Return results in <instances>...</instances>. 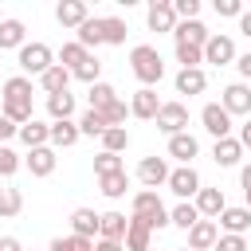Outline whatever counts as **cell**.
<instances>
[{"label": "cell", "mask_w": 251, "mask_h": 251, "mask_svg": "<svg viewBox=\"0 0 251 251\" xmlns=\"http://www.w3.org/2000/svg\"><path fill=\"white\" fill-rule=\"evenodd\" d=\"M110 173H122V157L118 153H98L94 157V176H110Z\"/></svg>", "instance_id": "cell-42"}, {"label": "cell", "mask_w": 251, "mask_h": 251, "mask_svg": "<svg viewBox=\"0 0 251 251\" xmlns=\"http://www.w3.org/2000/svg\"><path fill=\"white\" fill-rule=\"evenodd\" d=\"M126 35H129V27H126V20H122V16H102V43L122 47V43H126Z\"/></svg>", "instance_id": "cell-31"}, {"label": "cell", "mask_w": 251, "mask_h": 251, "mask_svg": "<svg viewBox=\"0 0 251 251\" xmlns=\"http://www.w3.org/2000/svg\"><path fill=\"white\" fill-rule=\"evenodd\" d=\"M176 94H204V86H208V75H204V67H192V71H176Z\"/></svg>", "instance_id": "cell-25"}, {"label": "cell", "mask_w": 251, "mask_h": 251, "mask_svg": "<svg viewBox=\"0 0 251 251\" xmlns=\"http://www.w3.org/2000/svg\"><path fill=\"white\" fill-rule=\"evenodd\" d=\"M200 153V141L184 129V133H176V137H169V157L173 161H180V165H192V157Z\"/></svg>", "instance_id": "cell-20"}, {"label": "cell", "mask_w": 251, "mask_h": 251, "mask_svg": "<svg viewBox=\"0 0 251 251\" xmlns=\"http://www.w3.org/2000/svg\"><path fill=\"white\" fill-rule=\"evenodd\" d=\"M47 251H71V239H63V235H59V239H51V247H47Z\"/></svg>", "instance_id": "cell-53"}, {"label": "cell", "mask_w": 251, "mask_h": 251, "mask_svg": "<svg viewBox=\"0 0 251 251\" xmlns=\"http://www.w3.org/2000/svg\"><path fill=\"white\" fill-rule=\"evenodd\" d=\"M47 114H51V122H75V94L71 90L47 94Z\"/></svg>", "instance_id": "cell-26"}, {"label": "cell", "mask_w": 251, "mask_h": 251, "mask_svg": "<svg viewBox=\"0 0 251 251\" xmlns=\"http://www.w3.org/2000/svg\"><path fill=\"white\" fill-rule=\"evenodd\" d=\"M216 16H235L239 20L243 16V4L239 0H216Z\"/></svg>", "instance_id": "cell-46"}, {"label": "cell", "mask_w": 251, "mask_h": 251, "mask_svg": "<svg viewBox=\"0 0 251 251\" xmlns=\"http://www.w3.org/2000/svg\"><path fill=\"white\" fill-rule=\"evenodd\" d=\"M24 43H27V27H24V20L4 16V20H0V51H20Z\"/></svg>", "instance_id": "cell-16"}, {"label": "cell", "mask_w": 251, "mask_h": 251, "mask_svg": "<svg viewBox=\"0 0 251 251\" xmlns=\"http://www.w3.org/2000/svg\"><path fill=\"white\" fill-rule=\"evenodd\" d=\"M173 39H176V43H192V47H204V43L212 39V31H208L200 20H176V27H173Z\"/></svg>", "instance_id": "cell-17"}, {"label": "cell", "mask_w": 251, "mask_h": 251, "mask_svg": "<svg viewBox=\"0 0 251 251\" xmlns=\"http://www.w3.org/2000/svg\"><path fill=\"white\" fill-rule=\"evenodd\" d=\"M71 239V251H94V239H82V235H67Z\"/></svg>", "instance_id": "cell-49"}, {"label": "cell", "mask_w": 251, "mask_h": 251, "mask_svg": "<svg viewBox=\"0 0 251 251\" xmlns=\"http://www.w3.org/2000/svg\"><path fill=\"white\" fill-rule=\"evenodd\" d=\"M216 227H220L224 235H243V231L251 227V212H247V208H224V212L216 216Z\"/></svg>", "instance_id": "cell-18"}, {"label": "cell", "mask_w": 251, "mask_h": 251, "mask_svg": "<svg viewBox=\"0 0 251 251\" xmlns=\"http://www.w3.org/2000/svg\"><path fill=\"white\" fill-rule=\"evenodd\" d=\"M204 63H212V67H227V63H235V39L212 31V39L204 43Z\"/></svg>", "instance_id": "cell-7"}, {"label": "cell", "mask_w": 251, "mask_h": 251, "mask_svg": "<svg viewBox=\"0 0 251 251\" xmlns=\"http://www.w3.org/2000/svg\"><path fill=\"white\" fill-rule=\"evenodd\" d=\"M16 133H20V126H16V122H8V118L0 114V145H8Z\"/></svg>", "instance_id": "cell-47"}, {"label": "cell", "mask_w": 251, "mask_h": 251, "mask_svg": "<svg viewBox=\"0 0 251 251\" xmlns=\"http://www.w3.org/2000/svg\"><path fill=\"white\" fill-rule=\"evenodd\" d=\"M220 106H224L231 118H239V114L251 118V86H247V82H231V86H224Z\"/></svg>", "instance_id": "cell-8"}, {"label": "cell", "mask_w": 251, "mask_h": 251, "mask_svg": "<svg viewBox=\"0 0 251 251\" xmlns=\"http://www.w3.org/2000/svg\"><path fill=\"white\" fill-rule=\"evenodd\" d=\"M176 20H200V0H173Z\"/></svg>", "instance_id": "cell-44"}, {"label": "cell", "mask_w": 251, "mask_h": 251, "mask_svg": "<svg viewBox=\"0 0 251 251\" xmlns=\"http://www.w3.org/2000/svg\"><path fill=\"white\" fill-rule=\"evenodd\" d=\"M165 184H169V192H173V196H180V200H192V196L204 188V184H200V173H196L192 165L169 169V180H165Z\"/></svg>", "instance_id": "cell-6"}, {"label": "cell", "mask_w": 251, "mask_h": 251, "mask_svg": "<svg viewBox=\"0 0 251 251\" xmlns=\"http://www.w3.org/2000/svg\"><path fill=\"white\" fill-rule=\"evenodd\" d=\"M239 145H243V149H251V118L239 126Z\"/></svg>", "instance_id": "cell-52"}, {"label": "cell", "mask_w": 251, "mask_h": 251, "mask_svg": "<svg viewBox=\"0 0 251 251\" xmlns=\"http://www.w3.org/2000/svg\"><path fill=\"white\" fill-rule=\"evenodd\" d=\"M200 122H204V129L220 141V137H231V114L220 106V102H208L204 110H200Z\"/></svg>", "instance_id": "cell-9"}, {"label": "cell", "mask_w": 251, "mask_h": 251, "mask_svg": "<svg viewBox=\"0 0 251 251\" xmlns=\"http://www.w3.org/2000/svg\"><path fill=\"white\" fill-rule=\"evenodd\" d=\"M126 227H129V220H126V212H102L98 216V239H126Z\"/></svg>", "instance_id": "cell-21"}, {"label": "cell", "mask_w": 251, "mask_h": 251, "mask_svg": "<svg viewBox=\"0 0 251 251\" xmlns=\"http://www.w3.org/2000/svg\"><path fill=\"white\" fill-rule=\"evenodd\" d=\"M78 133H82V137H102V133H106L102 114H98V110H86V114L78 118Z\"/></svg>", "instance_id": "cell-39"}, {"label": "cell", "mask_w": 251, "mask_h": 251, "mask_svg": "<svg viewBox=\"0 0 251 251\" xmlns=\"http://www.w3.org/2000/svg\"><path fill=\"white\" fill-rule=\"evenodd\" d=\"M98 114H102V122H106V129H110V126H126V118H129V106H126L122 98H114V102H110L106 110H98Z\"/></svg>", "instance_id": "cell-40"}, {"label": "cell", "mask_w": 251, "mask_h": 251, "mask_svg": "<svg viewBox=\"0 0 251 251\" xmlns=\"http://www.w3.org/2000/svg\"><path fill=\"white\" fill-rule=\"evenodd\" d=\"M235 71H239V75L251 82V51H247V55H235Z\"/></svg>", "instance_id": "cell-48"}, {"label": "cell", "mask_w": 251, "mask_h": 251, "mask_svg": "<svg viewBox=\"0 0 251 251\" xmlns=\"http://www.w3.org/2000/svg\"><path fill=\"white\" fill-rule=\"evenodd\" d=\"M145 24H149V31H169V35H173V27H176L173 0H153L149 12H145Z\"/></svg>", "instance_id": "cell-10"}, {"label": "cell", "mask_w": 251, "mask_h": 251, "mask_svg": "<svg viewBox=\"0 0 251 251\" xmlns=\"http://www.w3.org/2000/svg\"><path fill=\"white\" fill-rule=\"evenodd\" d=\"M86 98H90V110H106V106L118 98V90H114L110 82H102V78H98V82L86 90Z\"/></svg>", "instance_id": "cell-35"}, {"label": "cell", "mask_w": 251, "mask_h": 251, "mask_svg": "<svg viewBox=\"0 0 251 251\" xmlns=\"http://www.w3.org/2000/svg\"><path fill=\"white\" fill-rule=\"evenodd\" d=\"M212 157H216V165H220V169H231V165H239V157H243V145H239V137H220V141L212 145Z\"/></svg>", "instance_id": "cell-23"}, {"label": "cell", "mask_w": 251, "mask_h": 251, "mask_svg": "<svg viewBox=\"0 0 251 251\" xmlns=\"http://www.w3.org/2000/svg\"><path fill=\"white\" fill-rule=\"evenodd\" d=\"M75 43H78V47H86V51H90V47H98V43H102V16L82 20V24L75 27Z\"/></svg>", "instance_id": "cell-29"}, {"label": "cell", "mask_w": 251, "mask_h": 251, "mask_svg": "<svg viewBox=\"0 0 251 251\" xmlns=\"http://www.w3.org/2000/svg\"><path fill=\"white\" fill-rule=\"evenodd\" d=\"M216 239H220L216 220H196V224L188 227V251H212Z\"/></svg>", "instance_id": "cell-12"}, {"label": "cell", "mask_w": 251, "mask_h": 251, "mask_svg": "<svg viewBox=\"0 0 251 251\" xmlns=\"http://www.w3.org/2000/svg\"><path fill=\"white\" fill-rule=\"evenodd\" d=\"M196 220H200V212H196L188 200H180L176 208H169V224H173V227H184V231H188Z\"/></svg>", "instance_id": "cell-36"}, {"label": "cell", "mask_w": 251, "mask_h": 251, "mask_svg": "<svg viewBox=\"0 0 251 251\" xmlns=\"http://www.w3.org/2000/svg\"><path fill=\"white\" fill-rule=\"evenodd\" d=\"M239 31L251 39V12H243V16H239Z\"/></svg>", "instance_id": "cell-55"}, {"label": "cell", "mask_w": 251, "mask_h": 251, "mask_svg": "<svg viewBox=\"0 0 251 251\" xmlns=\"http://www.w3.org/2000/svg\"><path fill=\"white\" fill-rule=\"evenodd\" d=\"M129 220L145 224L149 231H161V227H169V208L161 204V196H157L153 188H141V192H133V200H129Z\"/></svg>", "instance_id": "cell-2"}, {"label": "cell", "mask_w": 251, "mask_h": 251, "mask_svg": "<svg viewBox=\"0 0 251 251\" xmlns=\"http://www.w3.org/2000/svg\"><path fill=\"white\" fill-rule=\"evenodd\" d=\"M122 247H126V251H153V231H149L145 224L129 220V227H126V239H122Z\"/></svg>", "instance_id": "cell-28"}, {"label": "cell", "mask_w": 251, "mask_h": 251, "mask_svg": "<svg viewBox=\"0 0 251 251\" xmlns=\"http://www.w3.org/2000/svg\"><path fill=\"white\" fill-rule=\"evenodd\" d=\"M129 145V133H126V126H110L106 133H102V153H122Z\"/></svg>", "instance_id": "cell-37"}, {"label": "cell", "mask_w": 251, "mask_h": 251, "mask_svg": "<svg viewBox=\"0 0 251 251\" xmlns=\"http://www.w3.org/2000/svg\"><path fill=\"white\" fill-rule=\"evenodd\" d=\"M176 63H180V71H192V67H200V63H204V47L176 43Z\"/></svg>", "instance_id": "cell-38"}, {"label": "cell", "mask_w": 251, "mask_h": 251, "mask_svg": "<svg viewBox=\"0 0 251 251\" xmlns=\"http://www.w3.org/2000/svg\"><path fill=\"white\" fill-rule=\"evenodd\" d=\"M129 71L137 75V82H141V86H157V82L165 78L161 51H157V47H149V43H137V47L129 51Z\"/></svg>", "instance_id": "cell-3"}, {"label": "cell", "mask_w": 251, "mask_h": 251, "mask_svg": "<svg viewBox=\"0 0 251 251\" xmlns=\"http://www.w3.org/2000/svg\"><path fill=\"white\" fill-rule=\"evenodd\" d=\"M24 212V196H20V188H0V220H12V216H20Z\"/></svg>", "instance_id": "cell-33"}, {"label": "cell", "mask_w": 251, "mask_h": 251, "mask_svg": "<svg viewBox=\"0 0 251 251\" xmlns=\"http://www.w3.org/2000/svg\"><path fill=\"white\" fill-rule=\"evenodd\" d=\"M180 251H188V247H180Z\"/></svg>", "instance_id": "cell-57"}, {"label": "cell", "mask_w": 251, "mask_h": 251, "mask_svg": "<svg viewBox=\"0 0 251 251\" xmlns=\"http://www.w3.org/2000/svg\"><path fill=\"white\" fill-rule=\"evenodd\" d=\"M55 20H59L63 27H78L82 20H90V8H86L82 0H59V4H55Z\"/></svg>", "instance_id": "cell-19"}, {"label": "cell", "mask_w": 251, "mask_h": 251, "mask_svg": "<svg viewBox=\"0 0 251 251\" xmlns=\"http://www.w3.org/2000/svg\"><path fill=\"white\" fill-rule=\"evenodd\" d=\"M20 165H24V157H20L12 145H0V176H12Z\"/></svg>", "instance_id": "cell-43"}, {"label": "cell", "mask_w": 251, "mask_h": 251, "mask_svg": "<svg viewBox=\"0 0 251 251\" xmlns=\"http://www.w3.org/2000/svg\"><path fill=\"white\" fill-rule=\"evenodd\" d=\"M157 110H161V98H157V90H153V86L133 90V98H129V114H133V118L153 122V118H157Z\"/></svg>", "instance_id": "cell-11"}, {"label": "cell", "mask_w": 251, "mask_h": 251, "mask_svg": "<svg viewBox=\"0 0 251 251\" xmlns=\"http://www.w3.org/2000/svg\"><path fill=\"white\" fill-rule=\"evenodd\" d=\"M71 235L94 239V235H98V212H94V208H75V212H71Z\"/></svg>", "instance_id": "cell-24"}, {"label": "cell", "mask_w": 251, "mask_h": 251, "mask_svg": "<svg viewBox=\"0 0 251 251\" xmlns=\"http://www.w3.org/2000/svg\"><path fill=\"white\" fill-rule=\"evenodd\" d=\"M82 133H78V122H51V149H71L75 141H78Z\"/></svg>", "instance_id": "cell-30"}, {"label": "cell", "mask_w": 251, "mask_h": 251, "mask_svg": "<svg viewBox=\"0 0 251 251\" xmlns=\"http://www.w3.org/2000/svg\"><path fill=\"white\" fill-rule=\"evenodd\" d=\"M98 75H102V63H98L94 55H90L82 67H75V71H71V78H78V82H86V86H94V82H98Z\"/></svg>", "instance_id": "cell-41"}, {"label": "cell", "mask_w": 251, "mask_h": 251, "mask_svg": "<svg viewBox=\"0 0 251 251\" xmlns=\"http://www.w3.org/2000/svg\"><path fill=\"white\" fill-rule=\"evenodd\" d=\"M0 251H24V243L16 235H0Z\"/></svg>", "instance_id": "cell-51"}, {"label": "cell", "mask_w": 251, "mask_h": 251, "mask_svg": "<svg viewBox=\"0 0 251 251\" xmlns=\"http://www.w3.org/2000/svg\"><path fill=\"white\" fill-rule=\"evenodd\" d=\"M0 20H4V16H0Z\"/></svg>", "instance_id": "cell-58"}, {"label": "cell", "mask_w": 251, "mask_h": 251, "mask_svg": "<svg viewBox=\"0 0 251 251\" xmlns=\"http://www.w3.org/2000/svg\"><path fill=\"white\" fill-rule=\"evenodd\" d=\"M94 251H126L118 239H94Z\"/></svg>", "instance_id": "cell-50"}, {"label": "cell", "mask_w": 251, "mask_h": 251, "mask_svg": "<svg viewBox=\"0 0 251 251\" xmlns=\"http://www.w3.org/2000/svg\"><path fill=\"white\" fill-rule=\"evenodd\" d=\"M212 251H247V239H243V235H224V231H220V239H216Z\"/></svg>", "instance_id": "cell-45"}, {"label": "cell", "mask_w": 251, "mask_h": 251, "mask_svg": "<svg viewBox=\"0 0 251 251\" xmlns=\"http://www.w3.org/2000/svg\"><path fill=\"white\" fill-rule=\"evenodd\" d=\"M239 184H243V192L251 188V165H243V169H239Z\"/></svg>", "instance_id": "cell-54"}, {"label": "cell", "mask_w": 251, "mask_h": 251, "mask_svg": "<svg viewBox=\"0 0 251 251\" xmlns=\"http://www.w3.org/2000/svg\"><path fill=\"white\" fill-rule=\"evenodd\" d=\"M39 90L43 94H63V90H71V71L67 67H47L43 75H39Z\"/></svg>", "instance_id": "cell-22"}, {"label": "cell", "mask_w": 251, "mask_h": 251, "mask_svg": "<svg viewBox=\"0 0 251 251\" xmlns=\"http://www.w3.org/2000/svg\"><path fill=\"white\" fill-rule=\"evenodd\" d=\"M192 208L200 212V220H216V216L227 208V200H224L220 188H200V192L192 196Z\"/></svg>", "instance_id": "cell-15"}, {"label": "cell", "mask_w": 251, "mask_h": 251, "mask_svg": "<svg viewBox=\"0 0 251 251\" xmlns=\"http://www.w3.org/2000/svg\"><path fill=\"white\" fill-rule=\"evenodd\" d=\"M153 122H157V129L165 137H176V133L188 129V106L184 102H161V110H157Z\"/></svg>", "instance_id": "cell-5"}, {"label": "cell", "mask_w": 251, "mask_h": 251, "mask_svg": "<svg viewBox=\"0 0 251 251\" xmlns=\"http://www.w3.org/2000/svg\"><path fill=\"white\" fill-rule=\"evenodd\" d=\"M16 137H20L27 149H39V145H47V141H51V126H47V122H39V118H31L27 126H20V133H16Z\"/></svg>", "instance_id": "cell-27"}, {"label": "cell", "mask_w": 251, "mask_h": 251, "mask_svg": "<svg viewBox=\"0 0 251 251\" xmlns=\"http://www.w3.org/2000/svg\"><path fill=\"white\" fill-rule=\"evenodd\" d=\"M243 208H247V212H251V188H247V192H243Z\"/></svg>", "instance_id": "cell-56"}, {"label": "cell", "mask_w": 251, "mask_h": 251, "mask_svg": "<svg viewBox=\"0 0 251 251\" xmlns=\"http://www.w3.org/2000/svg\"><path fill=\"white\" fill-rule=\"evenodd\" d=\"M137 180H141L145 188L165 184V180H169V161H165V157H141V165H137Z\"/></svg>", "instance_id": "cell-14"}, {"label": "cell", "mask_w": 251, "mask_h": 251, "mask_svg": "<svg viewBox=\"0 0 251 251\" xmlns=\"http://www.w3.org/2000/svg\"><path fill=\"white\" fill-rule=\"evenodd\" d=\"M98 188H102V196H110V200H122V196H126V188H129V176H126V169H122V173H110V176H98Z\"/></svg>", "instance_id": "cell-32"}, {"label": "cell", "mask_w": 251, "mask_h": 251, "mask_svg": "<svg viewBox=\"0 0 251 251\" xmlns=\"http://www.w3.org/2000/svg\"><path fill=\"white\" fill-rule=\"evenodd\" d=\"M16 59H20V71H24V78H27V75H35V78H39L47 67H55V51H51L47 43H24Z\"/></svg>", "instance_id": "cell-4"}, {"label": "cell", "mask_w": 251, "mask_h": 251, "mask_svg": "<svg viewBox=\"0 0 251 251\" xmlns=\"http://www.w3.org/2000/svg\"><path fill=\"white\" fill-rule=\"evenodd\" d=\"M0 114L16 126H27L35 114H31V78L24 75H12L4 86H0Z\"/></svg>", "instance_id": "cell-1"}, {"label": "cell", "mask_w": 251, "mask_h": 251, "mask_svg": "<svg viewBox=\"0 0 251 251\" xmlns=\"http://www.w3.org/2000/svg\"><path fill=\"white\" fill-rule=\"evenodd\" d=\"M86 59H90V51H86V47H78L75 39H71V43H63V51H59V67H67V71L82 67Z\"/></svg>", "instance_id": "cell-34"}, {"label": "cell", "mask_w": 251, "mask_h": 251, "mask_svg": "<svg viewBox=\"0 0 251 251\" xmlns=\"http://www.w3.org/2000/svg\"><path fill=\"white\" fill-rule=\"evenodd\" d=\"M55 161H59V157H55L51 145H39V149H27V153H24V165H27L31 176H51V173H55Z\"/></svg>", "instance_id": "cell-13"}]
</instances>
